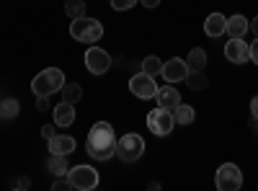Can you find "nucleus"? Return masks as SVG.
<instances>
[{"label": "nucleus", "mask_w": 258, "mask_h": 191, "mask_svg": "<svg viewBox=\"0 0 258 191\" xmlns=\"http://www.w3.org/2000/svg\"><path fill=\"white\" fill-rule=\"evenodd\" d=\"M36 109L39 111H49V96H36Z\"/></svg>", "instance_id": "nucleus-27"}, {"label": "nucleus", "mask_w": 258, "mask_h": 191, "mask_svg": "<svg viewBox=\"0 0 258 191\" xmlns=\"http://www.w3.org/2000/svg\"><path fill=\"white\" fill-rule=\"evenodd\" d=\"M250 114H253V119H258V96L250 101Z\"/></svg>", "instance_id": "nucleus-31"}, {"label": "nucleus", "mask_w": 258, "mask_h": 191, "mask_svg": "<svg viewBox=\"0 0 258 191\" xmlns=\"http://www.w3.org/2000/svg\"><path fill=\"white\" fill-rule=\"evenodd\" d=\"M250 31H253V34H255V36H258V16H255V18H253V24H250Z\"/></svg>", "instance_id": "nucleus-33"}, {"label": "nucleus", "mask_w": 258, "mask_h": 191, "mask_svg": "<svg viewBox=\"0 0 258 191\" xmlns=\"http://www.w3.org/2000/svg\"><path fill=\"white\" fill-rule=\"evenodd\" d=\"M85 150L93 160H109L116 150V135L114 126L109 121H96L88 132V142H85Z\"/></svg>", "instance_id": "nucleus-1"}, {"label": "nucleus", "mask_w": 258, "mask_h": 191, "mask_svg": "<svg viewBox=\"0 0 258 191\" xmlns=\"http://www.w3.org/2000/svg\"><path fill=\"white\" fill-rule=\"evenodd\" d=\"M142 73H147V75H160L163 73V59H158L155 54H150V57H145L142 59Z\"/></svg>", "instance_id": "nucleus-21"}, {"label": "nucleus", "mask_w": 258, "mask_h": 191, "mask_svg": "<svg viewBox=\"0 0 258 191\" xmlns=\"http://www.w3.org/2000/svg\"><path fill=\"white\" fill-rule=\"evenodd\" d=\"M250 47V59L258 65V39H253V44H248Z\"/></svg>", "instance_id": "nucleus-29"}, {"label": "nucleus", "mask_w": 258, "mask_h": 191, "mask_svg": "<svg viewBox=\"0 0 258 191\" xmlns=\"http://www.w3.org/2000/svg\"><path fill=\"white\" fill-rule=\"evenodd\" d=\"M70 188H73V183H70V178H68V176H64V178L59 176V181H54V183H52V191H70Z\"/></svg>", "instance_id": "nucleus-26"}, {"label": "nucleus", "mask_w": 258, "mask_h": 191, "mask_svg": "<svg viewBox=\"0 0 258 191\" xmlns=\"http://www.w3.org/2000/svg\"><path fill=\"white\" fill-rule=\"evenodd\" d=\"M186 83H188L191 91H204V88H207V75H204L202 70H191V73L186 75Z\"/></svg>", "instance_id": "nucleus-22"}, {"label": "nucleus", "mask_w": 258, "mask_h": 191, "mask_svg": "<svg viewBox=\"0 0 258 191\" xmlns=\"http://www.w3.org/2000/svg\"><path fill=\"white\" fill-rule=\"evenodd\" d=\"M225 57L230 62H235V65H243V62L250 59V47L245 44L243 39H230L225 44Z\"/></svg>", "instance_id": "nucleus-11"}, {"label": "nucleus", "mask_w": 258, "mask_h": 191, "mask_svg": "<svg viewBox=\"0 0 258 191\" xmlns=\"http://www.w3.org/2000/svg\"><path fill=\"white\" fill-rule=\"evenodd\" d=\"M13 186H16V188H29V186H31V181H29V178H18Z\"/></svg>", "instance_id": "nucleus-30"}, {"label": "nucleus", "mask_w": 258, "mask_h": 191, "mask_svg": "<svg viewBox=\"0 0 258 191\" xmlns=\"http://www.w3.org/2000/svg\"><path fill=\"white\" fill-rule=\"evenodd\" d=\"M186 65H188V70H204V65H207V52H204L202 47H194V49L188 52V57H186Z\"/></svg>", "instance_id": "nucleus-17"}, {"label": "nucleus", "mask_w": 258, "mask_h": 191, "mask_svg": "<svg viewBox=\"0 0 258 191\" xmlns=\"http://www.w3.org/2000/svg\"><path fill=\"white\" fill-rule=\"evenodd\" d=\"M0 119H3V111H0Z\"/></svg>", "instance_id": "nucleus-34"}, {"label": "nucleus", "mask_w": 258, "mask_h": 191, "mask_svg": "<svg viewBox=\"0 0 258 191\" xmlns=\"http://www.w3.org/2000/svg\"><path fill=\"white\" fill-rule=\"evenodd\" d=\"M155 98H158V106H163V109H170V111H173L176 106L181 103V91L173 88V83H168L165 88H158Z\"/></svg>", "instance_id": "nucleus-12"}, {"label": "nucleus", "mask_w": 258, "mask_h": 191, "mask_svg": "<svg viewBox=\"0 0 258 191\" xmlns=\"http://www.w3.org/2000/svg\"><path fill=\"white\" fill-rule=\"evenodd\" d=\"M85 68H88V73H93V75L109 73V68H111V57H109V52L101 49V47L85 49Z\"/></svg>", "instance_id": "nucleus-8"}, {"label": "nucleus", "mask_w": 258, "mask_h": 191, "mask_svg": "<svg viewBox=\"0 0 258 191\" xmlns=\"http://www.w3.org/2000/svg\"><path fill=\"white\" fill-rule=\"evenodd\" d=\"M214 183H217L220 191H238L243 186V173L235 163H225L220 165L217 176H214Z\"/></svg>", "instance_id": "nucleus-7"}, {"label": "nucleus", "mask_w": 258, "mask_h": 191, "mask_svg": "<svg viewBox=\"0 0 258 191\" xmlns=\"http://www.w3.org/2000/svg\"><path fill=\"white\" fill-rule=\"evenodd\" d=\"M173 119H176V124H191L194 119H197V111H194L191 106H186V103H178L173 109Z\"/></svg>", "instance_id": "nucleus-18"}, {"label": "nucleus", "mask_w": 258, "mask_h": 191, "mask_svg": "<svg viewBox=\"0 0 258 191\" xmlns=\"http://www.w3.org/2000/svg\"><path fill=\"white\" fill-rule=\"evenodd\" d=\"M70 36L75 41H83V44H96V41L103 36V26H101V21H96V18L80 16V18H73Z\"/></svg>", "instance_id": "nucleus-2"}, {"label": "nucleus", "mask_w": 258, "mask_h": 191, "mask_svg": "<svg viewBox=\"0 0 258 191\" xmlns=\"http://www.w3.org/2000/svg\"><path fill=\"white\" fill-rule=\"evenodd\" d=\"M62 86H64V73L59 68H47L31 80V91L36 96H52V93L62 91Z\"/></svg>", "instance_id": "nucleus-3"}, {"label": "nucleus", "mask_w": 258, "mask_h": 191, "mask_svg": "<svg viewBox=\"0 0 258 191\" xmlns=\"http://www.w3.org/2000/svg\"><path fill=\"white\" fill-rule=\"evenodd\" d=\"M129 91H132L137 98H155V93H158L155 78L147 75V73H137V75H132V80H129Z\"/></svg>", "instance_id": "nucleus-9"}, {"label": "nucleus", "mask_w": 258, "mask_h": 191, "mask_svg": "<svg viewBox=\"0 0 258 191\" xmlns=\"http://www.w3.org/2000/svg\"><path fill=\"white\" fill-rule=\"evenodd\" d=\"M68 178H70L73 188H78V191H91V188L98 186V171L91 168V165H75V168H70Z\"/></svg>", "instance_id": "nucleus-6"}, {"label": "nucleus", "mask_w": 258, "mask_h": 191, "mask_svg": "<svg viewBox=\"0 0 258 191\" xmlns=\"http://www.w3.org/2000/svg\"><path fill=\"white\" fill-rule=\"evenodd\" d=\"M64 13L70 18H80V16H85V3L83 0H68L64 3Z\"/></svg>", "instance_id": "nucleus-24"}, {"label": "nucleus", "mask_w": 258, "mask_h": 191, "mask_svg": "<svg viewBox=\"0 0 258 191\" xmlns=\"http://www.w3.org/2000/svg\"><path fill=\"white\" fill-rule=\"evenodd\" d=\"M168 83H181V80H186V75H188V65H186V59H181V57H170L168 62H163V73H160Z\"/></svg>", "instance_id": "nucleus-10"}, {"label": "nucleus", "mask_w": 258, "mask_h": 191, "mask_svg": "<svg viewBox=\"0 0 258 191\" xmlns=\"http://www.w3.org/2000/svg\"><path fill=\"white\" fill-rule=\"evenodd\" d=\"M225 26H227V18H225L222 13H212V16L204 21V31H207V36H212V39L222 36V34H225Z\"/></svg>", "instance_id": "nucleus-15"}, {"label": "nucleus", "mask_w": 258, "mask_h": 191, "mask_svg": "<svg viewBox=\"0 0 258 191\" xmlns=\"http://www.w3.org/2000/svg\"><path fill=\"white\" fill-rule=\"evenodd\" d=\"M142 153H145V140H142L140 135L129 132V135H124V137L116 140V150H114V155H116L121 163H135V160L142 158Z\"/></svg>", "instance_id": "nucleus-4"}, {"label": "nucleus", "mask_w": 258, "mask_h": 191, "mask_svg": "<svg viewBox=\"0 0 258 191\" xmlns=\"http://www.w3.org/2000/svg\"><path fill=\"white\" fill-rule=\"evenodd\" d=\"M0 111H3L6 119H16L21 111V103L16 98H0Z\"/></svg>", "instance_id": "nucleus-23"}, {"label": "nucleus", "mask_w": 258, "mask_h": 191, "mask_svg": "<svg viewBox=\"0 0 258 191\" xmlns=\"http://www.w3.org/2000/svg\"><path fill=\"white\" fill-rule=\"evenodd\" d=\"M137 6V0H111V8L114 11H129V8H135Z\"/></svg>", "instance_id": "nucleus-25"}, {"label": "nucleus", "mask_w": 258, "mask_h": 191, "mask_svg": "<svg viewBox=\"0 0 258 191\" xmlns=\"http://www.w3.org/2000/svg\"><path fill=\"white\" fill-rule=\"evenodd\" d=\"M248 31H250V21L245 16H230L227 18L225 34H230V39H243Z\"/></svg>", "instance_id": "nucleus-14"}, {"label": "nucleus", "mask_w": 258, "mask_h": 191, "mask_svg": "<svg viewBox=\"0 0 258 191\" xmlns=\"http://www.w3.org/2000/svg\"><path fill=\"white\" fill-rule=\"evenodd\" d=\"M47 142H49V153L52 155H70V153H75V140L70 135H54Z\"/></svg>", "instance_id": "nucleus-13"}, {"label": "nucleus", "mask_w": 258, "mask_h": 191, "mask_svg": "<svg viewBox=\"0 0 258 191\" xmlns=\"http://www.w3.org/2000/svg\"><path fill=\"white\" fill-rule=\"evenodd\" d=\"M75 121V103L62 101L57 109H54V124L57 126H70Z\"/></svg>", "instance_id": "nucleus-16"}, {"label": "nucleus", "mask_w": 258, "mask_h": 191, "mask_svg": "<svg viewBox=\"0 0 258 191\" xmlns=\"http://www.w3.org/2000/svg\"><path fill=\"white\" fill-rule=\"evenodd\" d=\"M147 126H150V132L158 135V137L170 135V132H173V126H176L173 111H170V109H163V106H158L155 111H150V114H147Z\"/></svg>", "instance_id": "nucleus-5"}, {"label": "nucleus", "mask_w": 258, "mask_h": 191, "mask_svg": "<svg viewBox=\"0 0 258 191\" xmlns=\"http://www.w3.org/2000/svg\"><path fill=\"white\" fill-rule=\"evenodd\" d=\"M59 93H62V101H68V103H78L83 98V88L78 83H64Z\"/></svg>", "instance_id": "nucleus-19"}, {"label": "nucleus", "mask_w": 258, "mask_h": 191, "mask_svg": "<svg viewBox=\"0 0 258 191\" xmlns=\"http://www.w3.org/2000/svg\"><path fill=\"white\" fill-rule=\"evenodd\" d=\"M140 3H142L145 8H158V6H160V0H140Z\"/></svg>", "instance_id": "nucleus-32"}, {"label": "nucleus", "mask_w": 258, "mask_h": 191, "mask_svg": "<svg viewBox=\"0 0 258 191\" xmlns=\"http://www.w3.org/2000/svg\"><path fill=\"white\" fill-rule=\"evenodd\" d=\"M57 132H54V126H49V124H44V126H41V137H44V140H49V137H54Z\"/></svg>", "instance_id": "nucleus-28"}, {"label": "nucleus", "mask_w": 258, "mask_h": 191, "mask_svg": "<svg viewBox=\"0 0 258 191\" xmlns=\"http://www.w3.org/2000/svg\"><path fill=\"white\" fill-rule=\"evenodd\" d=\"M47 168L54 176H68V171H70V168H68V155H52Z\"/></svg>", "instance_id": "nucleus-20"}]
</instances>
